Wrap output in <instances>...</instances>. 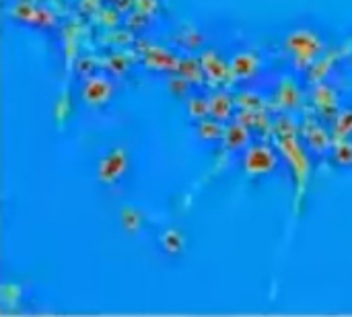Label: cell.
Listing matches in <instances>:
<instances>
[{
	"label": "cell",
	"instance_id": "3957f363",
	"mask_svg": "<svg viewBox=\"0 0 352 317\" xmlns=\"http://www.w3.org/2000/svg\"><path fill=\"white\" fill-rule=\"evenodd\" d=\"M200 128H202V136L204 138H219L221 136V128L214 122H204Z\"/></svg>",
	"mask_w": 352,
	"mask_h": 317
},
{
	"label": "cell",
	"instance_id": "6da1fadb",
	"mask_svg": "<svg viewBox=\"0 0 352 317\" xmlns=\"http://www.w3.org/2000/svg\"><path fill=\"white\" fill-rule=\"evenodd\" d=\"M274 165H276V159L270 153V149L260 146V149L248 151V155H245V169L250 173H264V171H270Z\"/></svg>",
	"mask_w": 352,
	"mask_h": 317
},
{
	"label": "cell",
	"instance_id": "277c9868",
	"mask_svg": "<svg viewBox=\"0 0 352 317\" xmlns=\"http://www.w3.org/2000/svg\"><path fill=\"white\" fill-rule=\"evenodd\" d=\"M336 157L340 163H351L352 161V146L351 144H342L336 149Z\"/></svg>",
	"mask_w": 352,
	"mask_h": 317
},
{
	"label": "cell",
	"instance_id": "7a4b0ae2",
	"mask_svg": "<svg viewBox=\"0 0 352 317\" xmlns=\"http://www.w3.org/2000/svg\"><path fill=\"white\" fill-rule=\"evenodd\" d=\"M210 111H212L214 116H219V120H225V116L231 111V101H229L225 95H219L217 99H212Z\"/></svg>",
	"mask_w": 352,
	"mask_h": 317
}]
</instances>
